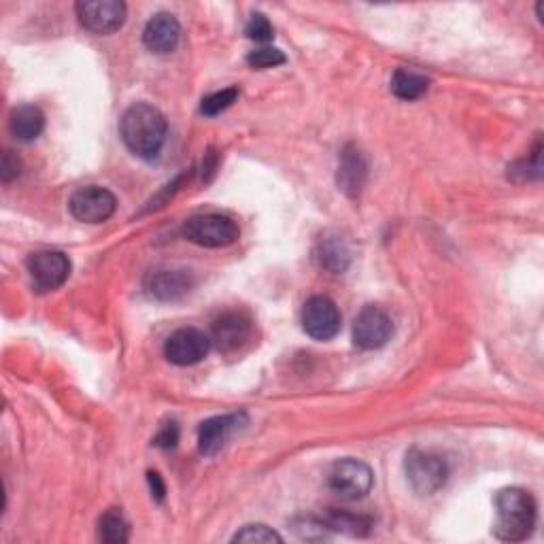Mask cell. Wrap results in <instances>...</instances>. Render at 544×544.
<instances>
[{"label": "cell", "mask_w": 544, "mask_h": 544, "mask_svg": "<svg viewBox=\"0 0 544 544\" xmlns=\"http://www.w3.org/2000/svg\"><path fill=\"white\" fill-rule=\"evenodd\" d=\"M124 145L141 160H156L166 143L168 124L160 109L147 102H136L119 119Z\"/></svg>", "instance_id": "6da1fadb"}, {"label": "cell", "mask_w": 544, "mask_h": 544, "mask_svg": "<svg viewBox=\"0 0 544 544\" xmlns=\"http://www.w3.org/2000/svg\"><path fill=\"white\" fill-rule=\"evenodd\" d=\"M496 513L493 532L504 542L525 540L536 525V502L532 493L521 487H506L498 493Z\"/></svg>", "instance_id": "7a4b0ae2"}, {"label": "cell", "mask_w": 544, "mask_h": 544, "mask_svg": "<svg viewBox=\"0 0 544 544\" xmlns=\"http://www.w3.org/2000/svg\"><path fill=\"white\" fill-rule=\"evenodd\" d=\"M406 479L421 496H432L449 479L447 459L430 449H411L404 462Z\"/></svg>", "instance_id": "3957f363"}, {"label": "cell", "mask_w": 544, "mask_h": 544, "mask_svg": "<svg viewBox=\"0 0 544 544\" xmlns=\"http://www.w3.org/2000/svg\"><path fill=\"white\" fill-rule=\"evenodd\" d=\"M183 236L198 247L221 249V247H230L238 241L241 228H238L236 221L228 215L204 213V215H194L185 221Z\"/></svg>", "instance_id": "277c9868"}, {"label": "cell", "mask_w": 544, "mask_h": 544, "mask_svg": "<svg viewBox=\"0 0 544 544\" xmlns=\"http://www.w3.org/2000/svg\"><path fill=\"white\" fill-rule=\"evenodd\" d=\"M374 483V474L360 459H338L328 472V489L345 502L366 498Z\"/></svg>", "instance_id": "5b68a950"}, {"label": "cell", "mask_w": 544, "mask_h": 544, "mask_svg": "<svg viewBox=\"0 0 544 544\" xmlns=\"http://www.w3.org/2000/svg\"><path fill=\"white\" fill-rule=\"evenodd\" d=\"M68 209L73 217L83 221V224H102L109 217H113L117 209V198L107 187L100 185H85L68 200Z\"/></svg>", "instance_id": "8992f818"}, {"label": "cell", "mask_w": 544, "mask_h": 544, "mask_svg": "<svg viewBox=\"0 0 544 544\" xmlns=\"http://www.w3.org/2000/svg\"><path fill=\"white\" fill-rule=\"evenodd\" d=\"M28 275L37 292H54L62 287L71 275V260L62 251H37L32 253L28 262Z\"/></svg>", "instance_id": "52a82bcc"}, {"label": "cell", "mask_w": 544, "mask_h": 544, "mask_svg": "<svg viewBox=\"0 0 544 544\" xmlns=\"http://www.w3.org/2000/svg\"><path fill=\"white\" fill-rule=\"evenodd\" d=\"M211 336L198 328H181L166 338L164 355L170 364L187 368L200 364L211 351Z\"/></svg>", "instance_id": "ba28073f"}, {"label": "cell", "mask_w": 544, "mask_h": 544, "mask_svg": "<svg viewBox=\"0 0 544 544\" xmlns=\"http://www.w3.org/2000/svg\"><path fill=\"white\" fill-rule=\"evenodd\" d=\"M343 326V315L328 296H313L302 309V328L315 340H332Z\"/></svg>", "instance_id": "9c48e42d"}, {"label": "cell", "mask_w": 544, "mask_h": 544, "mask_svg": "<svg viewBox=\"0 0 544 544\" xmlns=\"http://www.w3.org/2000/svg\"><path fill=\"white\" fill-rule=\"evenodd\" d=\"M394 336V321L379 309V306H366L355 317L353 323V343L364 351H374L387 345V340Z\"/></svg>", "instance_id": "30bf717a"}, {"label": "cell", "mask_w": 544, "mask_h": 544, "mask_svg": "<svg viewBox=\"0 0 544 544\" xmlns=\"http://www.w3.org/2000/svg\"><path fill=\"white\" fill-rule=\"evenodd\" d=\"M75 11L81 26L94 34H111L126 22V5L119 0H83Z\"/></svg>", "instance_id": "8fae6325"}, {"label": "cell", "mask_w": 544, "mask_h": 544, "mask_svg": "<svg viewBox=\"0 0 544 544\" xmlns=\"http://www.w3.org/2000/svg\"><path fill=\"white\" fill-rule=\"evenodd\" d=\"M245 413H230V415H219L213 419H207L198 430V447L204 455H217L221 449L226 447V442L241 432L247 425Z\"/></svg>", "instance_id": "7c38bea8"}, {"label": "cell", "mask_w": 544, "mask_h": 544, "mask_svg": "<svg viewBox=\"0 0 544 544\" xmlns=\"http://www.w3.org/2000/svg\"><path fill=\"white\" fill-rule=\"evenodd\" d=\"M143 43L153 54H173L181 43V24L173 13H156L143 30Z\"/></svg>", "instance_id": "4fadbf2b"}, {"label": "cell", "mask_w": 544, "mask_h": 544, "mask_svg": "<svg viewBox=\"0 0 544 544\" xmlns=\"http://www.w3.org/2000/svg\"><path fill=\"white\" fill-rule=\"evenodd\" d=\"M194 287V275L190 270H156L151 272L145 281L147 294L153 300L160 302H173L190 294Z\"/></svg>", "instance_id": "5bb4252c"}, {"label": "cell", "mask_w": 544, "mask_h": 544, "mask_svg": "<svg viewBox=\"0 0 544 544\" xmlns=\"http://www.w3.org/2000/svg\"><path fill=\"white\" fill-rule=\"evenodd\" d=\"M251 319L245 313H224L213 323L211 343L221 353H232L241 349L251 338Z\"/></svg>", "instance_id": "9a60e30c"}, {"label": "cell", "mask_w": 544, "mask_h": 544, "mask_svg": "<svg viewBox=\"0 0 544 544\" xmlns=\"http://www.w3.org/2000/svg\"><path fill=\"white\" fill-rule=\"evenodd\" d=\"M366 177H368V162L364 158V153L355 145H347L343 153H340V162H338V173H336L338 187L349 198H355L362 192Z\"/></svg>", "instance_id": "2e32d148"}, {"label": "cell", "mask_w": 544, "mask_h": 544, "mask_svg": "<svg viewBox=\"0 0 544 544\" xmlns=\"http://www.w3.org/2000/svg\"><path fill=\"white\" fill-rule=\"evenodd\" d=\"M9 130L22 143L39 139L41 132L45 130V113L34 105L15 107L9 115Z\"/></svg>", "instance_id": "e0dca14e"}, {"label": "cell", "mask_w": 544, "mask_h": 544, "mask_svg": "<svg viewBox=\"0 0 544 544\" xmlns=\"http://www.w3.org/2000/svg\"><path fill=\"white\" fill-rule=\"evenodd\" d=\"M315 260L323 270L332 272V275H343L349 268L351 251L340 236H326L321 238L315 249Z\"/></svg>", "instance_id": "ac0fdd59"}, {"label": "cell", "mask_w": 544, "mask_h": 544, "mask_svg": "<svg viewBox=\"0 0 544 544\" xmlns=\"http://www.w3.org/2000/svg\"><path fill=\"white\" fill-rule=\"evenodd\" d=\"M430 90V79L413 68H398L391 77V92L400 100H419L425 92Z\"/></svg>", "instance_id": "d6986e66"}, {"label": "cell", "mask_w": 544, "mask_h": 544, "mask_svg": "<svg viewBox=\"0 0 544 544\" xmlns=\"http://www.w3.org/2000/svg\"><path fill=\"white\" fill-rule=\"evenodd\" d=\"M98 538L109 544H124L130 538V525L122 510L111 508L98 521Z\"/></svg>", "instance_id": "ffe728a7"}, {"label": "cell", "mask_w": 544, "mask_h": 544, "mask_svg": "<svg viewBox=\"0 0 544 544\" xmlns=\"http://www.w3.org/2000/svg\"><path fill=\"white\" fill-rule=\"evenodd\" d=\"M323 521L328 523L330 530L345 532V534H351V536H364L370 530V525H372L366 517L343 513V510H332V513H328V517Z\"/></svg>", "instance_id": "44dd1931"}, {"label": "cell", "mask_w": 544, "mask_h": 544, "mask_svg": "<svg viewBox=\"0 0 544 544\" xmlns=\"http://www.w3.org/2000/svg\"><path fill=\"white\" fill-rule=\"evenodd\" d=\"M238 98V90L236 88H228V90H221V92H215L211 96H207L202 100V107L200 111L204 115H209V117H215L219 113H224L226 109H230L234 102Z\"/></svg>", "instance_id": "7402d4cb"}, {"label": "cell", "mask_w": 544, "mask_h": 544, "mask_svg": "<svg viewBox=\"0 0 544 544\" xmlns=\"http://www.w3.org/2000/svg\"><path fill=\"white\" fill-rule=\"evenodd\" d=\"M294 532L302 538V540H326L328 532H332L326 521H319L313 517H300L294 523Z\"/></svg>", "instance_id": "603a6c76"}, {"label": "cell", "mask_w": 544, "mask_h": 544, "mask_svg": "<svg viewBox=\"0 0 544 544\" xmlns=\"http://www.w3.org/2000/svg\"><path fill=\"white\" fill-rule=\"evenodd\" d=\"M232 542H260V544H268V542H283V538L270 530L268 525L255 523V525H245L241 532H236V536L232 538Z\"/></svg>", "instance_id": "cb8c5ba5"}, {"label": "cell", "mask_w": 544, "mask_h": 544, "mask_svg": "<svg viewBox=\"0 0 544 544\" xmlns=\"http://www.w3.org/2000/svg\"><path fill=\"white\" fill-rule=\"evenodd\" d=\"M245 34L247 39L255 41V43H270L275 39V28L268 22V17L264 13H253L251 20L245 26Z\"/></svg>", "instance_id": "d4e9b609"}, {"label": "cell", "mask_w": 544, "mask_h": 544, "mask_svg": "<svg viewBox=\"0 0 544 544\" xmlns=\"http://www.w3.org/2000/svg\"><path fill=\"white\" fill-rule=\"evenodd\" d=\"M285 54L281 49L277 47H260V49H253L251 54L247 56V62L249 66L253 68H275V66H281L285 64Z\"/></svg>", "instance_id": "484cf974"}, {"label": "cell", "mask_w": 544, "mask_h": 544, "mask_svg": "<svg viewBox=\"0 0 544 544\" xmlns=\"http://www.w3.org/2000/svg\"><path fill=\"white\" fill-rule=\"evenodd\" d=\"M540 151H542V145L538 143L534 153H532V160L527 162H517L513 168H508L510 173L508 177H513L515 181H530V179H538L540 173H542V164H540Z\"/></svg>", "instance_id": "4316f807"}, {"label": "cell", "mask_w": 544, "mask_h": 544, "mask_svg": "<svg viewBox=\"0 0 544 544\" xmlns=\"http://www.w3.org/2000/svg\"><path fill=\"white\" fill-rule=\"evenodd\" d=\"M179 442V425L177 421H168L162 425V430L158 432L156 440H153V445L160 449H175Z\"/></svg>", "instance_id": "83f0119b"}, {"label": "cell", "mask_w": 544, "mask_h": 544, "mask_svg": "<svg viewBox=\"0 0 544 544\" xmlns=\"http://www.w3.org/2000/svg\"><path fill=\"white\" fill-rule=\"evenodd\" d=\"M0 175H3L5 183L13 181L17 175H20V160H17L13 156V151H5V156H3V170H0Z\"/></svg>", "instance_id": "f1b7e54d"}, {"label": "cell", "mask_w": 544, "mask_h": 544, "mask_svg": "<svg viewBox=\"0 0 544 544\" xmlns=\"http://www.w3.org/2000/svg\"><path fill=\"white\" fill-rule=\"evenodd\" d=\"M147 481H149V487H151L153 498H156L158 502H162L164 496H166V487H164L162 476H160L158 472H147Z\"/></svg>", "instance_id": "f546056e"}]
</instances>
